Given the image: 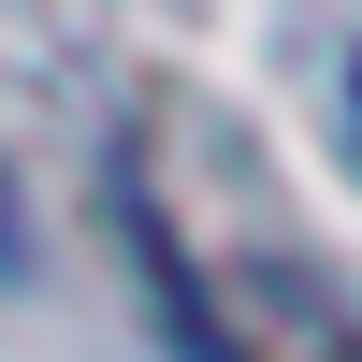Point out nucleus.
Instances as JSON below:
<instances>
[{"label":"nucleus","instance_id":"1","mask_svg":"<svg viewBox=\"0 0 362 362\" xmlns=\"http://www.w3.org/2000/svg\"><path fill=\"white\" fill-rule=\"evenodd\" d=\"M116 232H131V276H145V319H160V348H174V362H247V348L218 334V305H203L189 247H174V232L145 218V189H131V174H116Z\"/></svg>","mask_w":362,"mask_h":362},{"label":"nucleus","instance_id":"3","mask_svg":"<svg viewBox=\"0 0 362 362\" xmlns=\"http://www.w3.org/2000/svg\"><path fill=\"white\" fill-rule=\"evenodd\" d=\"M348 116H362V58H348Z\"/></svg>","mask_w":362,"mask_h":362},{"label":"nucleus","instance_id":"2","mask_svg":"<svg viewBox=\"0 0 362 362\" xmlns=\"http://www.w3.org/2000/svg\"><path fill=\"white\" fill-rule=\"evenodd\" d=\"M15 261H29V232H15V189H0V276H15Z\"/></svg>","mask_w":362,"mask_h":362}]
</instances>
